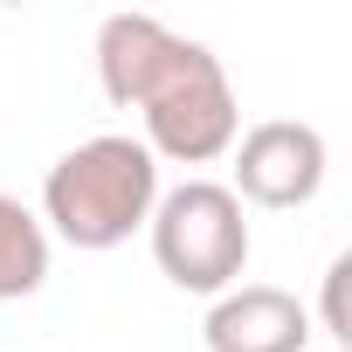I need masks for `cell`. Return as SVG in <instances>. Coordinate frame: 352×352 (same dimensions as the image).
<instances>
[{
    "label": "cell",
    "instance_id": "cell-1",
    "mask_svg": "<svg viewBox=\"0 0 352 352\" xmlns=\"http://www.w3.org/2000/svg\"><path fill=\"white\" fill-rule=\"evenodd\" d=\"M97 83L118 111L145 118V152L173 166H214L235 152L242 104L214 49L173 35L152 14H111L97 28Z\"/></svg>",
    "mask_w": 352,
    "mask_h": 352
},
{
    "label": "cell",
    "instance_id": "cell-2",
    "mask_svg": "<svg viewBox=\"0 0 352 352\" xmlns=\"http://www.w3.org/2000/svg\"><path fill=\"white\" fill-rule=\"evenodd\" d=\"M152 208H159V159L118 131L69 145L42 180V214L69 249H118L152 221Z\"/></svg>",
    "mask_w": 352,
    "mask_h": 352
},
{
    "label": "cell",
    "instance_id": "cell-3",
    "mask_svg": "<svg viewBox=\"0 0 352 352\" xmlns=\"http://www.w3.org/2000/svg\"><path fill=\"white\" fill-rule=\"evenodd\" d=\"M145 228H152V263L166 270L173 290L221 297L249 270V221L221 180H180L173 194H159Z\"/></svg>",
    "mask_w": 352,
    "mask_h": 352
},
{
    "label": "cell",
    "instance_id": "cell-4",
    "mask_svg": "<svg viewBox=\"0 0 352 352\" xmlns=\"http://www.w3.org/2000/svg\"><path fill=\"white\" fill-rule=\"evenodd\" d=\"M324 166H331V152H324L318 124L270 118V124L235 138V187L228 194L249 201V208H304L324 187Z\"/></svg>",
    "mask_w": 352,
    "mask_h": 352
},
{
    "label": "cell",
    "instance_id": "cell-5",
    "mask_svg": "<svg viewBox=\"0 0 352 352\" xmlns=\"http://www.w3.org/2000/svg\"><path fill=\"white\" fill-rule=\"evenodd\" d=\"M208 352H311V311L276 283H235L201 324Z\"/></svg>",
    "mask_w": 352,
    "mask_h": 352
},
{
    "label": "cell",
    "instance_id": "cell-6",
    "mask_svg": "<svg viewBox=\"0 0 352 352\" xmlns=\"http://www.w3.org/2000/svg\"><path fill=\"white\" fill-rule=\"evenodd\" d=\"M42 283H49V228L14 194H0V304L35 297Z\"/></svg>",
    "mask_w": 352,
    "mask_h": 352
},
{
    "label": "cell",
    "instance_id": "cell-7",
    "mask_svg": "<svg viewBox=\"0 0 352 352\" xmlns=\"http://www.w3.org/2000/svg\"><path fill=\"white\" fill-rule=\"evenodd\" d=\"M345 276H352V263H345V256H338V263H331V270H324V331H331V338H338V345H345V338H352V331H345Z\"/></svg>",
    "mask_w": 352,
    "mask_h": 352
}]
</instances>
